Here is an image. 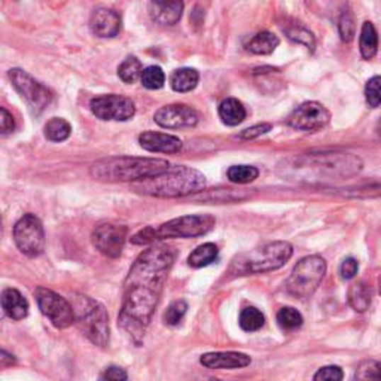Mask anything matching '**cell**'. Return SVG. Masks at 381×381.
I'll use <instances>...</instances> for the list:
<instances>
[{"label": "cell", "mask_w": 381, "mask_h": 381, "mask_svg": "<svg viewBox=\"0 0 381 381\" xmlns=\"http://www.w3.org/2000/svg\"><path fill=\"white\" fill-rule=\"evenodd\" d=\"M285 33L290 40L301 43V45H305L309 50H314V36L310 30H307L302 24H288L285 27Z\"/></svg>", "instance_id": "obj_30"}, {"label": "cell", "mask_w": 381, "mask_h": 381, "mask_svg": "<svg viewBox=\"0 0 381 381\" xmlns=\"http://www.w3.org/2000/svg\"><path fill=\"white\" fill-rule=\"evenodd\" d=\"M154 120L163 128L179 130V128L195 127L198 123V115L193 108L182 103H176L159 108L155 112Z\"/></svg>", "instance_id": "obj_15"}, {"label": "cell", "mask_w": 381, "mask_h": 381, "mask_svg": "<svg viewBox=\"0 0 381 381\" xmlns=\"http://www.w3.org/2000/svg\"><path fill=\"white\" fill-rule=\"evenodd\" d=\"M206 176L190 167H170L163 174L137 182L136 190L157 198L185 197L206 188Z\"/></svg>", "instance_id": "obj_3"}, {"label": "cell", "mask_w": 381, "mask_h": 381, "mask_svg": "<svg viewBox=\"0 0 381 381\" xmlns=\"http://www.w3.org/2000/svg\"><path fill=\"white\" fill-rule=\"evenodd\" d=\"M375 131L378 133V136H381V118L378 120V123H377V125H375Z\"/></svg>", "instance_id": "obj_44"}, {"label": "cell", "mask_w": 381, "mask_h": 381, "mask_svg": "<svg viewBox=\"0 0 381 381\" xmlns=\"http://www.w3.org/2000/svg\"><path fill=\"white\" fill-rule=\"evenodd\" d=\"M359 50L365 60H373L378 51V33L371 21H365L359 36Z\"/></svg>", "instance_id": "obj_22"}, {"label": "cell", "mask_w": 381, "mask_h": 381, "mask_svg": "<svg viewBox=\"0 0 381 381\" xmlns=\"http://www.w3.org/2000/svg\"><path fill=\"white\" fill-rule=\"evenodd\" d=\"M200 362L210 370H237L251 365L252 359L240 351H212L203 355Z\"/></svg>", "instance_id": "obj_16"}, {"label": "cell", "mask_w": 381, "mask_h": 381, "mask_svg": "<svg viewBox=\"0 0 381 381\" xmlns=\"http://www.w3.org/2000/svg\"><path fill=\"white\" fill-rule=\"evenodd\" d=\"M13 128H16V123H13L12 115L5 108H2L0 109V130H2V135L6 136L12 133Z\"/></svg>", "instance_id": "obj_41"}, {"label": "cell", "mask_w": 381, "mask_h": 381, "mask_svg": "<svg viewBox=\"0 0 381 381\" xmlns=\"http://www.w3.org/2000/svg\"><path fill=\"white\" fill-rule=\"evenodd\" d=\"M326 274V262L322 256L312 255L302 258L292 270L288 282V294L298 300L310 298Z\"/></svg>", "instance_id": "obj_8"}, {"label": "cell", "mask_w": 381, "mask_h": 381, "mask_svg": "<svg viewBox=\"0 0 381 381\" xmlns=\"http://www.w3.org/2000/svg\"><path fill=\"white\" fill-rule=\"evenodd\" d=\"M13 363H16V356L9 355L5 350L0 351V368H6V366H11Z\"/></svg>", "instance_id": "obj_43"}, {"label": "cell", "mask_w": 381, "mask_h": 381, "mask_svg": "<svg viewBox=\"0 0 381 381\" xmlns=\"http://www.w3.org/2000/svg\"><path fill=\"white\" fill-rule=\"evenodd\" d=\"M73 312H75V324L79 331L98 347H106L110 336L109 316L103 305L91 297L84 294H73Z\"/></svg>", "instance_id": "obj_7"}, {"label": "cell", "mask_w": 381, "mask_h": 381, "mask_svg": "<svg viewBox=\"0 0 381 381\" xmlns=\"http://www.w3.org/2000/svg\"><path fill=\"white\" fill-rule=\"evenodd\" d=\"M35 298L38 301L40 313L50 319L57 329H66L75 324V312L73 305L62 295L47 288H38L35 290Z\"/></svg>", "instance_id": "obj_10"}, {"label": "cell", "mask_w": 381, "mask_h": 381, "mask_svg": "<svg viewBox=\"0 0 381 381\" xmlns=\"http://www.w3.org/2000/svg\"><path fill=\"white\" fill-rule=\"evenodd\" d=\"M219 118L222 120L225 125L236 127L241 124L246 118V108L237 98H225L219 105Z\"/></svg>", "instance_id": "obj_21"}, {"label": "cell", "mask_w": 381, "mask_h": 381, "mask_svg": "<svg viewBox=\"0 0 381 381\" xmlns=\"http://www.w3.org/2000/svg\"><path fill=\"white\" fill-rule=\"evenodd\" d=\"M331 121V113L317 101H305L289 116V125L301 131H320Z\"/></svg>", "instance_id": "obj_14"}, {"label": "cell", "mask_w": 381, "mask_h": 381, "mask_svg": "<svg viewBox=\"0 0 381 381\" xmlns=\"http://www.w3.org/2000/svg\"><path fill=\"white\" fill-rule=\"evenodd\" d=\"M216 225L212 215H188L171 219L159 227H148L131 237L133 244H149L166 239H190L206 236Z\"/></svg>", "instance_id": "obj_4"}, {"label": "cell", "mask_w": 381, "mask_h": 381, "mask_svg": "<svg viewBox=\"0 0 381 381\" xmlns=\"http://www.w3.org/2000/svg\"><path fill=\"white\" fill-rule=\"evenodd\" d=\"M294 247L288 241H270L234 259L231 273L236 275L261 274L282 268L292 258Z\"/></svg>", "instance_id": "obj_5"}, {"label": "cell", "mask_w": 381, "mask_h": 381, "mask_svg": "<svg viewBox=\"0 0 381 381\" xmlns=\"http://www.w3.org/2000/svg\"><path fill=\"white\" fill-rule=\"evenodd\" d=\"M227 176L232 183L246 185L254 182L258 178L259 170L254 166H232L228 169Z\"/></svg>", "instance_id": "obj_31"}, {"label": "cell", "mask_w": 381, "mask_h": 381, "mask_svg": "<svg viewBox=\"0 0 381 381\" xmlns=\"http://www.w3.org/2000/svg\"><path fill=\"white\" fill-rule=\"evenodd\" d=\"M72 133L70 124L63 118H52L45 125V137L50 142H64Z\"/></svg>", "instance_id": "obj_28"}, {"label": "cell", "mask_w": 381, "mask_h": 381, "mask_svg": "<svg viewBox=\"0 0 381 381\" xmlns=\"http://www.w3.org/2000/svg\"><path fill=\"white\" fill-rule=\"evenodd\" d=\"M13 241L25 256L36 258L45 251V229L40 219L27 213L13 227Z\"/></svg>", "instance_id": "obj_9"}, {"label": "cell", "mask_w": 381, "mask_h": 381, "mask_svg": "<svg viewBox=\"0 0 381 381\" xmlns=\"http://www.w3.org/2000/svg\"><path fill=\"white\" fill-rule=\"evenodd\" d=\"M239 324L243 331L246 332H255L259 331L263 324H266V316L262 314L261 310H258L256 307H246L241 310Z\"/></svg>", "instance_id": "obj_27"}, {"label": "cell", "mask_w": 381, "mask_h": 381, "mask_svg": "<svg viewBox=\"0 0 381 381\" xmlns=\"http://www.w3.org/2000/svg\"><path fill=\"white\" fill-rule=\"evenodd\" d=\"M128 237V228L124 225L103 222L98 224L93 231V244L97 251L108 258H118L124 251V244Z\"/></svg>", "instance_id": "obj_13"}, {"label": "cell", "mask_w": 381, "mask_h": 381, "mask_svg": "<svg viewBox=\"0 0 381 381\" xmlns=\"http://www.w3.org/2000/svg\"><path fill=\"white\" fill-rule=\"evenodd\" d=\"M139 143L144 151L155 154H176L182 149V140L176 136L144 131L139 136Z\"/></svg>", "instance_id": "obj_17"}, {"label": "cell", "mask_w": 381, "mask_h": 381, "mask_svg": "<svg viewBox=\"0 0 381 381\" xmlns=\"http://www.w3.org/2000/svg\"><path fill=\"white\" fill-rule=\"evenodd\" d=\"M356 378L381 381V362H378V360H365V362H362L358 366Z\"/></svg>", "instance_id": "obj_37"}, {"label": "cell", "mask_w": 381, "mask_h": 381, "mask_svg": "<svg viewBox=\"0 0 381 381\" xmlns=\"http://www.w3.org/2000/svg\"><path fill=\"white\" fill-rule=\"evenodd\" d=\"M271 131V124H267V123H262V124H256L251 128H246L244 131H241L240 137L244 139V140H252V139H256L259 136H263L267 135Z\"/></svg>", "instance_id": "obj_39"}, {"label": "cell", "mask_w": 381, "mask_h": 381, "mask_svg": "<svg viewBox=\"0 0 381 381\" xmlns=\"http://www.w3.org/2000/svg\"><path fill=\"white\" fill-rule=\"evenodd\" d=\"M378 286H380V294H381V277H380V280H378Z\"/></svg>", "instance_id": "obj_45"}, {"label": "cell", "mask_w": 381, "mask_h": 381, "mask_svg": "<svg viewBox=\"0 0 381 381\" xmlns=\"http://www.w3.org/2000/svg\"><path fill=\"white\" fill-rule=\"evenodd\" d=\"M101 378L103 380H113V381H124L128 378L125 370L120 368V366H109V368L105 370V373L101 374Z\"/></svg>", "instance_id": "obj_42"}, {"label": "cell", "mask_w": 381, "mask_h": 381, "mask_svg": "<svg viewBox=\"0 0 381 381\" xmlns=\"http://www.w3.org/2000/svg\"><path fill=\"white\" fill-rule=\"evenodd\" d=\"M183 12L182 0H151L149 13L161 25H174L179 23Z\"/></svg>", "instance_id": "obj_19"}, {"label": "cell", "mask_w": 381, "mask_h": 381, "mask_svg": "<svg viewBox=\"0 0 381 381\" xmlns=\"http://www.w3.org/2000/svg\"><path fill=\"white\" fill-rule=\"evenodd\" d=\"M186 310H188V304L182 300L179 301H174L169 305V309L167 312L164 313V322L167 325L170 326H176V325H179L183 316L186 314Z\"/></svg>", "instance_id": "obj_35"}, {"label": "cell", "mask_w": 381, "mask_h": 381, "mask_svg": "<svg viewBox=\"0 0 381 381\" xmlns=\"http://www.w3.org/2000/svg\"><path fill=\"white\" fill-rule=\"evenodd\" d=\"M143 67L136 57H127L118 67V76L125 84H135L142 78Z\"/></svg>", "instance_id": "obj_29"}, {"label": "cell", "mask_w": 381, "mask_h": 381, "mask_svg": "<svg viewBox=\"0 0 381 381\" xmlns=\"http://www.w3.org/2000/svg\"><path fill=\"white\" fill-rule=\"evenodd\" d=\"M91 112L103 121H128L136 113L135 101L118 94L98 96L91 100Z\"/></svg>", "instance_id": "obj_12"}, {"label": "cell", "mask_w": 381, "mask_h": 381, "mask_svg": "<svg viewBox=\"0 0 381 381\" xmlns=\"http://www.w3.org/2000/svg\"><path fill=\"white\" fill-rule=\"evenodd\" d=\"M171 167L166 159L118 157L97 161L90 173L101 182H142L163 174Z\"/></svg>", "instance_id": "obj_2"}, {"label": "cell", "mask_w": 381, "mask_h": 381, "mask_svg": "<svg viewBox=\"0 0 381 381\" xmlns=\"http://www.w3.org/2000/svg\"><path fill=\"white\" fill-rule=\"evenodd\" d=\"M2 307L8 317L23 320L28 314V302L17 289H5L2 294Z\"/></svg>", "instance_id": "obj_20"}, {"label": "cell", "mask_w": 381, "mask_h": 381, "mask_svg": "<svg viewBox=\"0 0 381 381\" xmlns=\"http://www.w3.org/2000/svg\"><path fill=\"white\" fill-rule=\"evenodd\" d=\"M302 316L294 307H283L277 313V324L285 331H294L302 325Z\"/></svg>", "instance_id": "obj_32"}, {"label": "cell", "mask_w": 381, "mask_h": 381, "mask_svg": "<svg viewBox=\"0 0 381 381\" xmlns=\"http://www.w3.org/2000/svg\"><path fill=\"white\" fill-rule=\"evenodd\" d=\"M8 76L13 85V88L20 93V96L27 101L35 112H42L52 100L51 91L47 86H43L33 76L21 69H11Z\"/></svg>", "instance_id": "obj_11"}, {"label": "cell", "mask_w": 381, "mask_h": 381, "mask_svg": "<svg viewBox=\"0 0 381 381\" xmlns=\"http://www.w3.org/2000/svg\"><path fill=\"white\" fill-rule=\"evenodd\" d=\"M373 301V290L365 282L353 283L348 289V304L351 309L363 313L370 309Z\"/></svg>", "instance_id": "obj_24"}, {"label": "cell", "mask_w": 381, "mask_h": 381, "mask_svg": "<svg viewBox=\"0 0 381 381\" xmlns=\"http://www.w3.org/2000/svg\"><path fill=\"white\" fill-rule=\"evenodd\" d=\"M217 246L213 243H204L201 246H198L195 251L189 255L188 258V263L190 267L194 268H203L210 266L212 262L216 261L217 258Z\"/></svg>", "instance_id": "obj_26"}, {"label": "cell", "mask_w": 381, "mask_h": 381, "mask_svg": "<svg viewBox=\"0 0 381 381\" xmlns=\"http://www.w3.org/2000/svg\"><path fill=\"white\" fill-rule=\"evenodd\" d=\"M140 81L143 86L148 88V90H159V88H163L166 84V75L161 67L149 66L143 69Z\"/></svg>", "instance_id": "obj_33"}, {"label": "cell", "mask_w": 381, "mask_h": 381, "mask_svg": "<svg viewBox=\"0 0 381 381\" xmlns=\"http://www.w3.org/2000/svg\"><path fill=\"white\" fill-rule=\"evenodd\" d=\"M359 270V263L355 258H347L343 261L341 267H340V274L346 280H350V278H353L358 274Z\"/></svg>", "instance_id": "obj_40"}, {"label": "cell", "mask_w": 381, "mask_h": 381, "mask_svg": "<svg viewBox=\"0 0 381 381\" xmlns=\"http://www.w3.org/2000/svg\"><path fill=\"white\" fill-rule=\"evenodd\" d=\"M90 25L98 38H115L121 30V17L112 9L98 8L93 12Z\"/></svg>", "instance_id": "obj_18"}, {"label": "cell", "mask_w": 381, "mask_h": 381, "mask_svg": "<svg viewBox=\"0 0 381 381\" xmlns=\"http://www.w3.org/2000/svg\"><path fill=\"white\" fill-rule=\"evenodd\" d=\"M343 377H344V374H343L340 366L329 365V366H324V368H320L314 374L313 378L316 381H340V380H343Z\"/></svg>", "instance_id": "obj_38"}, {"label": "cell", "mask_w": 381, "mask_h": 381, "mask_svg": "<svg viewBox=\"0 0 381 381\" xmlns=\"http://www.w3.org/2000/svg\"><path fill=\"white\" fill-rule=\"evenodd\" d=\"M200 81V75L195 69L183 67L171 73L170 85L176 93H188L193 91Z\"/></svg>", "instance_id": "obj_23"}, {"label": "cell", "mask_w": 381, "mask_h": 381, "mask_svg": "<svg viewBox=\"0 0 381 381\" xmlns=\"http://www.w3.org/2000/svg\"><path fill=\"white\" fill-rule=\"evenodd\" d=\"M365 98L371 108H378L381 105V76H374L366 82Z\"/></svg>", "instance_id": "obj_36"}, {"label": "cell", "mask_w": 381, "mask_h": 381, "mask_svg": "<svg viewBox=\"0 0 381 381\" xmlns=\"http://www.w3.org/2000/svg\"><path fill=\"white\" fill-rule=\"evenodd\" d=\"M339 30H340V36L341 40L346 43H350L351 40L355 39V33H356V24H355V17L353 13H351L350 9H346L339 21Z\"/></svg>", "instance_id": "obj_34"}, {"label": "cell", "mask_w": 381, "mask_h": 381, "mask_svg": "<svg viewBox=\"0 0 381 381\" xmlns=\"http://www.w3.org/2000/svg\"><path fill=\"white\" fill-rule=\"evenodd\" d=\"M278 43H280V40L271 32H259L249 40L247 51L256 55H268L278 47Z\"/></svg>", "instance_id": "obj_25"}, {"label": "cell", "mask_w": 381, "mask_h": 381, "mask_svg": "<svg viewBox=\"0 0 381 381\" xmlns=\"http://www.w3.org/2000/svg\"><path fill=\"white\" fill-rule=\"evenodd\" d=\"M292 170H298L304 178L307 174L316 176V181L324 178H350L362 170V161L351 154H320L305 155L295 159V164L290 166Z\"/></svg>", "instance_id": "obj_6"}, {"label": "cell", "mask_w": 381, "mask_h": 381, "mask_svg": "<svg viewBox=\"0 0 381 381\" xmlns=\"http://www.w3.org/2000/svg\"><path fill=\"white\" fill-rule=\"evenodd\" d=\"M178 256L170 244H154L131 266L124 283L120 325L136 341L142 340L163 294L164 283Z\"/></svg>", "instance_id": "obj_1"}]
</instances>
